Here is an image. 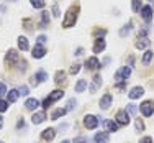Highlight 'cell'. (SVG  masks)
Instances as JSON below:
<instances>
[{"instance_id": "obj_1", "label": "cell", "mask_w": 154, "mask_h": 143, "mask_svg": "<svg viewBox=\"0 0 154 143\" xmlns=\"http://www.w3.org/2000/svg\"><path fill=\"white\" fill-rule=\"evenodd\" d=\"M77 13H79V5L71 7V8L67 10V15H66V18H64V23H62V27H64V28L74 27V23H75V20H77Z\"/></svg>"}, {"instance_id": "obj_2", "label": "cell", "mask_w": 154, "mask_h": 143, "mask_svg": "<svg viewBox=\"0 0 154 143\" xmlns=\"http://www.w3.org/2000/svg\"><path fill=\"white\" fill-rule=\"evenodd\" d=\"M62 95H64V91H59V89H57V91H53V92H51V94L45 99V100H43V107L48 109V107H49V105L53 104L54 100H59Z\"/></svg>"}, {"instance_id": "obj_3", "label": "cell", "mask_w": 154, "mask_h": 143, "mask_svg": "<svg viewBox=\"0 0 154 143\" xmlns=\"http://www.w3.org/2000/svg\"><path fill=\"white\" fill-rule=\"evenodd\" d=\"M130 74H131V68L130 66H123L115 72V81H126L130 78Z\"/></svg>"}, {"instance_id": "obj_4", "label": "cell", "mask_w": 154, "mask_h": 143, "mask_svg": "<svg viewBox=\"0 0 154 143\" xmlns=\"http://www.w3.org/2000/svg\"><path fill=\"white\" fill-rule=\"evenodd\" d=\"M141 113L144 117H151L152 113H154V102L151 100H144L141 104Z\"/></svg>"}, {"instance_id": "obj_5", "label": "cell", "mask_w": 154, "mask_h": 143, "mask_svg": "<svg viewBox=\"0 0 154 143\" xmlns=\"http://www.w3.org/2000/svg\"><path fill=\"white\" fill-rule=\"evenodd\" d=\"M116 123H120V125H128V123H130V113L126 110H118L116 112Z\"/></svg>"}, {"instance_id": "obj_6", "label": "cell", "mask_w": 154, "mask_h": 143, "mask_svg": "<svg viewBox=\"0 0 154 143\" xmlns=\"http://www.w3.org/2000/svg\"><path fill=\"white\" fill-rule=\"evenodd\" d=\"M84 125L89 128V130H94V128H97V125H98V119L95 115H85V119H84Z\"/></svg>"}, {"instance_id": "obj_7", "label": "cell", "mask_w": 154, "mask_h": 143, "mask_svg": "<svg viewBox=\"0 0 154 143\" xmlns=\"http://www.w3.org/2000/svg\"><path fill=\"white\" fill-rule=\"evenodd\" d=\"M46 79H48V74H46V72H45V71H38V72H36V74L31 78L30 82H31V86H38L39 82H43V81H46Z\"/></svg>"}, {"instance_id": "obj_8", "label": "cell", "mask_w": 154, "mask_h": 143, "mask_svg": "<svg viewBox=\"0 0 154 143\" xmlns=\"http://www.w3.org/2000/svg\"><path fill=\"white\" fill-rule=\"evenodd\" d=\"M31 54H33V58H35V59H41V58L46 54V49H45V46H43V45H36L35 48H33Z\"/></svg>"}, {"instance_id": "obj_9", "label": "cell", "mask_w": 154, "mask_h": 143, "mask_svg": "<svg viewBox=\"0 0 154 143\" xmlns=\"http://www.w3.org/2000/svg\"><path fill=\"white\" fill-rule=\"evenodd\" d=\"M141 17H143V20L146 21V23H149V21L152 20V8L149 5H146V7H143L141 8Z\"/></svg>"}, {"instance_id": "obj_10", "label": "cell", "mask_w": 154, "mask_h": 143, "mask_svg": "<svg viewBox=\"0 0 154 143\" xmlns=\"http://www.w3.org/2000/svg\"><path fill=\"white\" fill-rule=\"evenodd\" d=\"M94 140H95V143H108L110 135H108V132H98V133H95Z\"/></svg>"}, {"instance_id": "obj_11", "label": "cell", "mask_w": 154, "mask_h": 143, "mask_svg": "<svg viewBox=\"0 0 154 143\" xmlns=\"http://www.w3.org/2000/svg\"><path fill=\"white\" fill-rule=\"evenodd\" d=\"M102 125H103V128L107 132H116V130H118V123L113 122V120H103Z\"/></svg>"}, {"instance_id": "obj_12", "label": "cell", "mask_w": 154, "mask_h": 143, "mask_svg": "<svg viewBox=\"0 0 154 143\" xmlns=\"http://www.w3.org/2000/svg\"><path fill=\"white\" fill-rule=\"evenodd\" d=\"M54 137H56V130H54V128H46V130H43V133H41V138L46 140V141H51Z\"/></svg>"}, {"instance_id": "obj_13", "label": "cell", "mask_w": 154, "mask_h": 143, "mask_svg": "<svg viewBox=\"0 0 154 143\" xmlns=\"http://www.w3.org/2000/svg\"><path fill=\"white\" fill-rule=\"evenodd\" d=\"M143 94H144V89H143V87H139V86L133 87V89H131L130 92H128V95H130V99H139Z\"/></svg>"}, {"instance_id": "obj_14", "label": "cell", "mask_w": 154, "mask_h": 143, "mask_svg": "<svg viewBox=\"0 0 154 143\" xmlns=\"http://www.w3.org/2000/svg\"><path fill=\"white\" fill-rule=\"evenodd\" d=\"M45 120H46V113L45 112H36V113H33V117H31V122L35 123V125L43 123Z\"/></svg>"}, {"instance_id": "obj_15", "label": "cell", "mask_w": 154, "mask_h": 143, "mask_svg": "<svg viewBox=\"0 0 154 143\" xmlns=\"http://www.w3.org/2000/svg\"><path fill=\"white\" fill-rule=\"evenodd\" d=\"M98 66H100V63H98L97 58H89L85 63V69H89V71H94V69H97Z\"/></svg>"}, {"instance_id": "obj_16", "label": "cell", "mask_w": 154, "mask_h": 143, "mask_svg": "<svg viewBox=\"0 0 154 143\" xmlns=\"http://www.w3.org/2000/svg\"><path fill=\"white\" fill-rule=\"evenodd\" d=\"M110 104H112V95H110V94H105L103 97L100 99V109L107 110V109L110 107Z\"/></svg>"}, {"instance_id": "obj_17", "label": "cell", "mask_w": 154, "mask_h": 143, "mask_svg": "<svg viewBox=\"0 0 154 143\" xmlns=\"http://www.w3.org/2000/svg\"><path fill=\"white\" fill-rule=\"evenodd\" d=\"M149 43H151V41H149V38H146V36H141V38H139L138 41L134 43V46H136L138 49H144V48L149 46Z\"/></svg>"}, {"instance_id": "obj_18", "label": "cell", "mask_w": 154, "mask_h": 143, "mask_svg": "<svg viewBox=\"0 0 154 143\" xmlns=\"http://www.w3.org/2000/svg\"><path fill=\"white\" fill-rule=\"evenodd\" d=\"M38 105H39L38 99H28V100L25 102V107H26L28 110H35V109H38Z\"/></svg>"}, {"instance_id": "obj_19", "label": "cell", "mask_w": 154, "mask_h": 143, "mask_svg": "<svg viewBox=\"0 0 154 143\" xmlns=\"http://www.w3.org/2000/svg\"><path fill=\"white\" fill-rule=\"evenodd\" d=\"M18 95H20V91H18V89H13V91H10V92L7 94V102H8V104H12V102H15L17 99H18Z\"/></svg>"}, {"instance_id": "obj_20", "label": "cell", "mask_w": 154, "mask_h": 143, "mask_svg": "<svg viewBox=\"0 0 154 143\" xmlns=\"http://www.w3.org/2000/svg\"><path fill=\"white\" fill-rule=\"evenodd\" d=\"M100 86H102L100 76H94V82H92V86H90V92H95V91H97Z\"/></svg>"}, {"instance_id": "obj_21", "label": "cell", "mask_w": 154, "mask_h": 143, "mask_svg": "<svg viewBox=\"0 0 154 143\" xmlns=\"http://www.w3.org/2000/svg\"><path fill=\"white\" fill-rule=\"evenodd\" d=\"M105 49V41L103 40H97L94 45V53H100V51Z\"/></svg>"}, {"instance_id": "obj_22", "label": "cell", "mask_w": 154, "mask_h": 143, "mask_svg": "<svg viewBox=\"0 0 154 143\" xmlns=\"http://www.w3.org/2000/svg\"><path fill=\"white\" fill-rule=\"evenodd\" d=\"M18 48H20L21 51H28V40L25 38V36H20V38H18Z\"/></svg>"}, {"instance_id": "obj_23", "label": "cell", "mask_w": 154, "mask_h": 143, "mask_svg": "<svg viewBox=\"0 0 154 143\" xmlns=\"http://www.w3.org/2000/svg\"><path fill=\"white\" fill-rule=\"evenodd\" d=\"M66 112H67L66 109H56V110H54L53 113H51V120H57L59 117H62V115H64Z\"/></svg>"}, {"instance_id": "obj_24", "label": "cell", "mask_w": 154, "mask_h": 143, "mask_svg": "<svg viewBox=\"0 0 154 143\" xmlns=\"http://www.w3.org/2000/svg\"><path fill=\"white\" fill-rule=\"evenodd\" d=\"M7 61L8 63H13V61H18V54L15 49H10L8 53H7Z\"/></svg>"}, {"instance_id": "obj_25", "label": "cell", "mask_w": 154, "mask_h": 143, "mask_svg": "<svg viewBox=\"0 0 154 143\" xmlns=\"http://www.w3.org/2000/svg\"><path fill=\"white\" fill-rule=\"evenodd\" d=\"M48 23H49V13H48V12H43V15H41V23H39V27H41V28H46Z\"/></svg>"}, {"instance_id": "obj_26", "label": "cell", "mask_w": 154, "mask_h": 143, "mask_svg": "<svg viewBox=\"0 0 154 143\" xmlns=\"http://www.w3.org/2000/svg\"><path fill=\"white\" fill-rule=\"evenodd\" d=\"M85 87H87V81H84V79H80L79 82L75 84V91H77V92H84Z\"/></svg>"}, {"instance_id": "obj_27", "label": "cell", "mask_w": 154, "mask_h": 143, "mask_svg": "<svg viewBox=\"0 0 154 143\" xmlns=\"http://www.w3.org/2000/svg\"><path fill=\"white\" fill-rule=\"evenodd\" d=\"M30 3L35 8H45V5H46L45 0H30Z\"/></svg>"}, {"instance_id": "obj_28", "label": "cell", "mask_w": 154, "mask_h": 143, "mask_svg": "<svg viewBox=\"0 0 154 143\" xmlns=\"http://www.w3.org/2000/svg\"><path fill=\"white\" fill-rule=\"evenodd\" d=\"M131 30H133V25H131V23H128L126 27H123L122 30H120V36H122V38H123V36H126V35H128V33H130Z\"/></svg>"}, {"instance_id": "obj_29", "label": "cell", "mask_w": 154, "mask_h": 143, "mask_svg": "<svg viewBox=\"0 0 154 143\" xmlns=\"http://www.w3.org/2000/svg\"><path fill=\"white\" fill-rule=\"evenodd\" d=\"M126 112L130 113V115H136V113H138V107L134 104H128L126 105Z\"/></svg>"}, {"instance_id": "obj_30", "label": "cell", "mask_w": 154, "mask_h": 143, "mask_svg": "<svg viewBox=\"0 0 154 143\" xmlns=\"http://www.w3.org/2000/svg\"><path fill=\"white\" fill-rule=\"evenodd\" d=\"M152 59V51H146L143 56V64H149V61Z\"/></svg>"}, {"instance_id": "obj_31", "label": "cell", "mask_w": 154, "mask_h": 143, "mask_svg": "<svg viewBox=\"0 0 154 143\" xmlns=\"http://www.w3.org/2000/svg\"><path fill=\"white\" fill-rule=\"evenodd\" d=\"M131 8H133V12H139V10L143 8V7H141V2H139V0H133V3H131Z\"/></svg>"}, {"instance_id": "obj_32", "label": "cell", "mask_w": 154, "mask_h": 143, "mask_svg": "<svg viewBox=\"0 0 154 143\" xmlns=\"http://www.w3.org/2000/svg\"><path fill=\"white\" fill-rule=\"evenodd\" d=\"M75 104H77V100L75 99H69V102H67V107H66V110H72V109H75Z\"/></svg>"}, {"instance_id": "obj_33", "label": "cell", "mask_w": 154, "mask_h": 143, "mask_svg": "<svg viewBox=\"0 0 154 143\" xmlns=\"http://www.w3.org/2000/svg\"><path fill=\"white\" fill-rule=\"evenodd\" d=\"M136 130L138 132H144V123H143V120H139V119H136Z\"/></svg>"}, {"instance_id": "obj_34", "label": "cell", "mask_w": 154, "mask_h": 143, "mask_svg": "<svg viewBox=\"0 0 154 143\" xmlns=\"http://www.w3.org/2000/svg\"><path fill=\"white\" fill-rule=\"evenodd\" d=\"M7 109H8V102H5V100L0 99V112H5Z\"/></svg>"}, {"instance_id": "obj_35", "label": "cell", "mask_w": 154, "mask_h": 143, "mask_svg": "<svg viewBox=\"0 0 154 143\" xmlns=\"http://www.w3.org/2000/svg\"><path fill=\"white\" fill-rule=\"evenodd\" d=\"M18 91H20V94H21V95H28V92H30V89H28V86H21Z\"/></svg>"}, {"instance_id": "obj_36", "label": "cell", "mask_w": 154, "mask_h": 143, "mask_svg": "<svg viewBox=\"0 0 154 143\" xmlns=\"http://www.w3.org/2000/svg\"><path fill=\"white\" fill-rule=\"evenodd\" d=\"M79 69H80V64H72L71 66V72H72V74H77V72H79Z\"/></svg>"}, {"instance_id": "obj_37", "label": "cell", "mask_w": 154, "mask_h": 143, "mask_svg": "<svg viewBox=\"0 0 154 143\" xmlns=\"http://www.w3.org/2000/svg\"><path fill=\"white\" fill-rule=\"evenodd\" d=\"M72 143H87V138L85 137H75Z\"/></svg>"}, {"instance_id": "obj_38", "label": "cell", "mask_w": 154, "mask_h": 143, "mask_svg": "<svg viewBox=\"0 0 154 143\" xmlns=\"http://www.w3.org/2000/svg\"><path fill=\"white\" fill-rule=\"evenodd\" d=\"M5 94H7V87H5L3 82H0V97H3Z\"/></svg>"}, {"instance_id": "obj_39", "label": "cell", "mask_w": 154, "mask_h": 143, "mask_svg": "<svg viewBox=\"0 0 154 143\" xmlns=\"http://www.w3.org/2000/svg\"><path fill=\"white\" fill-rule=\"evenodd\" d=\"M64 76H66V74H64L62 71L57 72V74H56V82H61V81H64Z\"/></svg>"}, {"instance_id": "obj_40", "label": "cell", "mask_w": 154, "mask_h": 143, "mask_svg": "<svg viewBox=\"0 0 154 143\" xmlns=\"http://www.w3.org/2000/svg\"><path fill=\"white\" fill-rule=\"evenodd\" d=\"M46 40H48V38H46L45 35H39V36H38V45H43V43H46Z\"/></svg>"}, {"instance_id": "obj_41", "label": "cell", "mask_w": 154, "mask_h": 143, "mask_svg": "<svg viewBox=\"0 0 154 143\" xmlns=\"http://www.w3.org/2000/svg\"><path fill=\"white\" fill-rule=\"evenodd\" d=\"M53 13H54V17H59V15H61L59 7H57V5H54V7H53Z\"/></svg>"}, {"instance_id": "obj_42", "label": "cell", "mask_w": 154, "mask_h": 143, "mask_svg": "<svg viewBox=\"0 0 154 143\" xmlns=\"http://www.w3.org/2000/svg\"><path fill=\"white\" fill-rule=\"evenodd\" d=\"M139 143H152V138L151 137H144V138L139 140Z\"/></svg>"}, {"instance_id": "obj_43", "label": "cell", "mask_w": 154, "mask_h": 143, "mask_svg": "<svg viewBox=\"0 0 154 143\" xmlns=\"http://www.w3.org/2000/svg\"><path fill=\"white\" fill-rule=\"evenodd\" d=\"M115 87H116V89H125V87H126V82H123V84L116 82V84H115Z\"/></svg>"}, {"instance_id": "obj_44", "label": "cell", "mask_w": 154, "mask_h": 143, "mask_svg": "<svg viewBox=\"0 0 154 143\" xmlns=\"http://www.w3.org/2000/svg\"><path fill=\"white\" fill-rule=\"evenodd\" d=\"M67 127H69L67 123H62V125L59 127V130H61V132H66V130H67Z\"/></svg>"}, {"instance_id": "obj_45", "label": "cell", "mask_w": 154, "mask_h": 143, "mask_svg": "<svg viewBox=\"0 0 154 143\" xmlns=\"http://www.w3.org/2000/svg\"><path fill=\"white\" fill-rule=\"evenodd\" d=\"M82 53H84V49H82V48H79V49L75 51V54H77V56H79V54H82Z\"/></svg>"}, {"instance_id": "obj_46", "label": "cell", "mask_w": 154, "mask_h": 143, "mask_svg": "<svg viewBox=\"0 0 154 143\" xmlns=\"http://www.w3.org/2000/svg\"><path fill=\"white\" fill-rule=\"evenodd\" d=\"M23 125H25V122H23V119H21L20 122H18V128H21V127H23Z\"/></svg>"}, {"instance_id": "obj_47", "label": "cell", "mask_w": 154, "mask_h": 143, "mask_svg": "<svg viewBox=\"0 0 154 143\" xmlns=\"http://www.w3.org/2000/svg\"><path fill=\"white\" fill-rule=\"evenodd\" d=\"M2 125H3V119H2V115H0V128H2Z\"/></svg>"}, {"instance_id": "obj_48", "label": "cell", "mask_w": 154, "mask_h": 143, "mask_svg": "<svg viewBox=\"0 0 154 143\" xmlns=\"http://www.w3.org/2000/svg\"><path fill=\"white\" fill-rule=\"evenodd\" d=\"M61 143H71V141H69V140H62Z\"/></svg>"}, {"instance_id": "obj_49", "label": "cell", "mask_w": 154, "mask_h": 143, "mask_svg": "<svg viewBox=\"0 0 154 143\" xmlns=\"http://www.w3.org/2000/svg\"><path fill=\"white\" fill-rule=\"evenodd\" d=\"M0 143H3V141H0Z\"/></svg>"}, {"instance_id": "obj_50", "label": "cell", "mask_w": 154, "mask_h": 143, "mask_svg": "<svg viewBox=\"0 0 154 143\" xmlns=\"http://www.w3.org/2000/svg\"><path fill=\"white\" fill-rule=\"evenodd\" d=\"M151 2H152V0H151Z\"/></svg>"}]
</instances>
